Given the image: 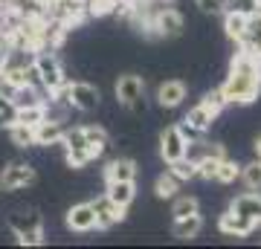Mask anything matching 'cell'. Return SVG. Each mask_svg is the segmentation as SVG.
I'll return each mask as SVG.
<instances>
[{
	"label": "cell",
	"mask_w": 261,
	"mask_h": 249,
	"mask_svg": "<svg viewBox=\"0 0 261 249\" xmlns=\"http://www.w3.org/2000/svg\"><path fill=\"white\" fill-rule=\"evenodd\" d=\"M252 151H255V157H261V136L255 139V145H252Z\"/></svg>",
	"instance_id": "obj_36"
},
{
	"label": "cell",
	"mask_w": 261,
	"mask_h": 249,
	"mask_svg": "<svg viewBox=\"0 0 261 249\" xmlns=\"http://www.w3.org/2000/svg\"><path fill=\"white\" fill-rule=\"evenodd\" d=\"M105 180L108 183H119V180H137V162L130 157H116L105 168Z\"/></svg>",
	"instance_id": "obj_13"
},
{
	"label": "cell",
	"mask_w": 261,
	"mask_h": 249,
	"mask_svg": "<svg viewBox=\"0 0 261 249\" xmlns=\"http://www.w3.org/2000/svg\"><path fill=\"white\" fill-rule=\"evenodd\" d=\"M183 29H186L183 15H180L177 9H168V6H163L148 23V32L151 35H157V38H180L183 35Z\"/></svg>",
	"instance_id": "obj_3"
},
{
	"label": "cell",
	"mask_w": 261,
	"mask_h": 249,
	"mask_svg": "<svg viewBox=\"0 0 261 249\" xmlns=\"http://www.w3.org/2000/svg\"><path fill=\"white\" fill-rule=\"evenodd\" d=\"M224 12H235V15H258L261 12V0H224Z\"/></svg>",
	"instance_id": "obj_27"
},
{
	"label": "cell",
	"mask_w": 261,
	"mask_h": 249,
	"mask_svg": "<svg viewBox=\"0 0 261 249\" xmlns=\"http://www.w3.org/2000/svg\"><path fill=\"white\" fill-rule=\"evenodd\" d=\"M67 104L75 107V110L93 113L102 104V93H99V87H93V84H87V81L67 84Z\"/></svg>",
	"instance_id": "obj_4"
},
{
	"label": "cell",
	"mask_w": 261,
	"mask_h": 249,
	"mask_svg": "<svg viewBox=\"0 0 261 249\" xmlns=\"http://www.w3.org/2000/svg\"><path fill=\"white\" fill-rule=\"evenodd\" d=\"M168 171L177 177L180 183H186V180H195L197 177V168H195V162L189 157H180V159H174V162H168Z\"/></svg>",
	"instance_id": "obj_28"
},
{
	"label": "cell",
	"mask_w": 261,
	"mask_h": 249,
	"mask_svg": "<svg viewBox=\"0 0 261 249\" xmlns=\"http://www.w3.org/2000/svg\"><path fill=\"white\" fill-rule=\"evenodd\" d=\"M215 119H218V113H212L209 107H206V104H200V102H197L195 107H192V110L186 113V122H189V125H192L195 130H200V133L212 128Z\"/></svg>",
	"instance_id": "obj_18"
},
{
	"label": "cell",
	"mask_w": 261,
	"mask_h": 249,
	"mask_svg": "<svg viewBox=\"0 0 261 249\" xmlns=\"http://www.w3.org/2000/svg\"><path fill=\"white\" fill-rule=\"evenodd\" d=\"M32 183H35V168L29 162H9L0 171V185L6 191H20V188H27Z\"/></svg>",
	"instance_id": "obj_5"
},
{
	"label": "cell",
	"mask_w": 261,
	"mask_h": 249,
	"mask_svg": "<svg viewBox=\"0 0 261 249\" xmlns=\"http://www.w3.org/2000/svg\"><path fill=\"white\" fill-rule=\"evenodd\" d=\"M218 229L224 232L226 238H247V235H252V232L258 229V223L252 220V217H244V214H238V212L229 209V212L221 214Z\"/></svg>",
	"instance_id": "obj_7"
},
{
	"label": "cell",
	"mask_w": 261,
	"mask_h": 249,
	"mask_svg": "<svg viewBox=\"0 0 261 249\" xmlns=\"http://www.w3.org/2000/svg\"><path fill=\"white\" fill-rule=\"evenodd\" d=\"M229 209L238 212V214H244V217H252V220L258 223V217H261V197L258 194H238Z\"/></svg>",
	"instance_id": "obj_17"
},
{
	"label": "cell",
	"mask_w": 261,
	"mask_h": 249,
	"mask_svg": "<svg viewBox=\"0 0 261 249\" xmlns=\"http://www.w3.org/2000/svg\"><path fill=\"white\" fill-rule=\"evenodd\" d=\"M218 159L221 157H200V159H195L197 177H200V180H215V174H218Z\"/></svg>",
	"instance_id": "obj_30"
},
{
	"label": "cell",
	"mask_w": 261,
	"mask_h": 249,
	"mask_svg": "<svg viewBox=\"0 0 261 249\" xmlns=\"http://www.w3.org/2000/svg\"><path fill=\"white\" fill-rule=\"evenodd\" d=\"M197 212H200V203H197V197H192V194L177 197L174 206H171V217H186V214H197Z\"/></svg>",
	"instance_id": "obj_29"
},
{
	"label": "cell",
	"mask_w": 261,
	"mask_h": 249,
	"mask_svg": "<svg viewBox=\"0 0 261 249\" xmlns=\"http://www.w3.org/2000/svg\"><path fill=\"white\" fill-rule=\"evenodd\" d=\"M247 23H250V18H247V15L226 12V18H224V32H226V38H232L235 44H241L244 35H247Z\"/></svg>",
	"instance_id": "obj_19"
},
{
	"label": "cell",
	"mask_w": 261,
	"mask_h": 249,
	"mask_svg": "<svg viewBox=\"0 0 261 249\" xmlns=\"http://www.w3.org/2000/svg\"><path fill=\"white\" fill-rule=\"evenodd\" d=\"M197 6L203 12H209V15H218V12H224V3L221 0H195Z\"/></svg>",
	"instance_id": "obj_35"
},
{
	"label": "cell",
	"mask_w": 261,
	"mask_h": 249,
	"mask_svg": "<svg viewBox=\"0 0 261 249\" xmlns=\"http://www.w3.org/2000/svg\"><path fill=\"white\" fill-rule=\"evenodd\" d=\"M15 104L9 102V99H3V96H0V128H9L12 122H15Z\"/></svg>",
	"instance_id": "obj_34"
},
{
	"label": "cell",
	"mask_w": 261,
	"mask_h": 249,
	"mask_svg": "<svg viewBox=\"0 0 261 249\" xmlns=\"http://www.w3.org/2000/svg\"><path fill=\"white\" fill-rule=\"evenodd\" d=\"M32 67H35L38 81H41V87L47 93H53V90H58V87L67 84L64 67L58 64V58L53 56V52H38V56L32 58Z\"/></svg>",
	"instance_id": "obj_2"
},
{
	"label": "cell",
	"mask_w": 261,
	"mask_h": 249,
	"mask_svg": "<svg viewBox=\"0 0 261 249\" xmlns=\"http://www.w3.org/2000/svg\"><path fill=\"white\" fill-rule=\"evenodd\" d=\"M108 197H111L116 206L122 209H128L134 203V197H137V188H134V180H119V183H108Z\"/></svg>",
	"instance_id": "obj_16"
},
{
	"label": "cell",
	"mask_w": 261,
	"mask_h": 249,
	"mask_svg": "<svg viewBox=\"0 0 261 249\" xmlns=\"http://www.w3.org/2000/svg\"><path fill=\"white\" fill-rule=\"evenodd\" d=\"M221 90L226 104H252L261 93V58L247 49H238Z\"/></svg>",
	"instance_id": "obj_1"
},
{
	"label": "cell",
	"mask_w": 261,
	"mask_h": 249,
	"mask_svg": "<svg viewBox=\"0 0 261 249\" xmlns=\"http://www.w3.org/2000/svg\"><path fill=\"white\" fill-rule=\"evenodd\" d=\"M18 243H23V246H41V243H44V226L29 229V232H20V235H18Z\"/></svg>",
	"instance_id": "obj_33"
},
{
	"label": "cell",
	"mask_w": 261,
	"mask_h": 249,
	"mask_svg": "<svg viewBox=\"0 0 261 249\" xmlns=\"http://www.w3.org/2000/svg\"><path fill=\"white\" fill-rule=\"evenodd\" d=\"M177 191H180V180L171 174V171H166V174L157 177V183H154V194H157L160 200H171Z\"/></svg>",
	"instance_id": "obj_23"
},
{
	"label": "cell",
	"mask_w": 261,
	"mask_h": 249,
	"mask_svg": "<svg viewBox=\"0 0 261 249\" xmlns=\"http://www.w3.org/2000/svg\"><path fill=\"white\" fill-rule=\"evenodd\" d=\"M186 99V84L177 81V78H171V81H163L157 87V104L160 107H166V110H174L180 107Z\"/></svg>",
	"instance_id": "obj_11"
},
{
	"label": "cell",
	"mask_w": 261,
	"mask_h": 249,
	"mask_svg": "<svg viewBox=\"0 0 261 249\" xmlns=\"http://www.w3.org/2000/svg\"><path fill=\"white\" fill-rule=\"evenodd\" d=\"M61 136H64V122L61 119H44L35 125V145L49 148V145H61Z\"/></svg>",
	"instance_id": "obj_12"
},
{
	"label": "cell",
	"mask_w": 261,
	"mask_h": 249,
	"mask_svg": "<svg viewBox=\"0 0 261 249\" xmlns=\"http://www.w3.org/2000/svg\"><path fill=\"white\" fill-rule=\"evenodd\" d=\"M200 104H206L212 113H221L226 107V99H224V90L218 87V90H209V93H203V99H200Z\"/></svg>",
	"instance_id": "obj_31"
},
{
	"label": "cell",
	"mask_w": 261,
	"mask_h": 249,
	"mask_svg": "<svg viewBox=\"0 0 261 249\" xmlns=\"http://www.w3.org/2000/svg\"><path fill=\"white\" fill-rule=\"evenodd\" d=\"M93 212H96V229H111V226L125 220V209L113 203L108 194L93 200Z\"/></svg>",
	"instance_id": "obj_8"
},
{
	"label": "cell",
	"mask_w": 261,
	"mask_h": 249,
	"mask_svg": "<svg viewBox=\"0 0 261 249\" xmlns=\"http://www.w3.org/2000/svg\"><path fill=\"white\" fill-rule=\"evenodd\" d=\"M258 226H261V217H258Z\"/></svg>",
	"instance_id": "obj_37"
},
{
	"label": "cell",
	"mask_w": 261,
	"mask_h": 249,
	"mask_svg": "<svg viewBox=\"0 0 261 249\" xmlns=\"http://www.w3.org/2000/svg\"><path fill=\"white\" fill-rule=\"evenodd\" d=\"M238 174H241V165H238L235 159H229V157L218 159V174H215V180H218V183L229 185V183H235V180H238Z\"/></svg>",
	"instance_id": "obj_26"
},
{
	"label": "cell",
	"mask_w": 261,
	"mask_h": 249,
	"mask_svg": "<svg viewBox=\"0 0 261 249\" xmlns=\"http://www.w3.org/2000/svg\"><path fill=\"white\" fill-rule=\"evenodd\" d=\"M67 229H73V232H90V229H96L93 203H75V206H70V212H67Z\"/></svg>",
	"instance_id": "obj_10"
},
{
	"label": "cell",
	"mask_w": 261,
	"mask_h": 249,
	"mask_svg": "<svg viewBox=\"0 0 261 249\" xmlns=\"http://www.w3.org/2000/svg\"><path fill=\"white\" fill-rule=\"evenodd\" d=\"M47 119V104H32V107H18V113H15V122H20V125H32L35 128L38 122Z\"/></svg>",
	"instance_id": "obj_25"
},
{
	"label": "cell",
	"mask_w": 261,
	"mask_h": 249,
	"mask_svg": "<svg viewBox=\"0 0 261 249\" xmlns=\"http://www.w3.org/2000/svg\"><path fill=\"white\" fill-rule=\"evenodd\" d=\"M9 226L15 235H20V232H29V229H38V226H44V220H41V214L32 209V212H18L9 217Z\"/></svg>",
	"instance_id": "obj_21"
},
{
	"label": "cell",
	"mask_w": 261,
	"mask_h": 249,
	"mask_svg": "<svg viewBox=\"0 0 261 249\" xmlns=\"http://www.w3.org/2000/svg\"><path fill=\"white\" fill-rule=\"evenodd\" d=\"M200 226H203V220H200V212L197 214H186V217H174V226H171V235L177 240H192L200 235Z\"/></svg>",
	"instance_id": "obj_14"
},
{
	"label": "cell",
	"mask_w": 261,
	"mask_h": 249,
	"mask_svg": "<svg viewBox=\"0 0 261 249\" xmlns=\"http://www.w3.org/2000/svg\"><path fill=\"white\" fill-rule=\"evenodd\" d=\"M84 139H87V151H90L93 159H99L105 151H108V145H111L108 130L99 128V125H87V128H84Z\"/></svg>",
	"instance_id": "obj_15"
},
{
	"label": "cell",
	"mask_w": 261,
	"mask_h": 249,
	"mask_svg": "<svg viewBox=\"0 0 261 249\" xmlns=\"http://www.w3.org/2000/svg\"><path fill=\"white\" fill-rule=\"evenodd\" d=\"M238 180H244V185H247L250 191H258V188H261V157H255L252 162L241 165V174H238Z\"/></svg>",
	"instance_id": "obj_24"
},
{
	"label": "cell",
	"mask_w": 261,
	"mask_h": 249,
	"mask_svg": "<svg viewBox=\"0 0 261 249\" xmlns=\"http://www.w3.org/2000/svg\"><path fill=\"white\" fill-rule=\"evenodd\" d=\"M93 162V157L87 154V148H82V151H67V165L70 168H84Z\"/></svg>",
	"instance_id": "obj_32"
},
{
	"label": "cell",
	"mask_w": 261,
	"mask_h": 249,
	"mask_svg": "<svg viewBox=\"0 0 261 249\" xmlns=\"http://www.w3.org/2000/svg\"><path fill=\"white\" fill-rule=\"evenodd\" d=\"M38 90H44V87H32V84H23V87H18V90L12 93L9 102L15 104V110H18V107H32V104H41L44 99H41V93H38Z\"/></svg>",
	"instance_id": "obj_20"
},
{
	"label": "cell",
	"mask_w": 261,
	"mask_h": 249,
	"mask_svg": "<svg viewBox=\"0 0 261 249\" xmlns=\"http://www.w3.org/2000/svg\"><path fill=\"white\" fill-rule=\"evenodd\" d=\"M186 139H183V133H180L177 125H168L163 133H160V157H163V162H174V159L186 157Z\"/></svg>",
	"instance_id": "obj_6"
},
{
	"label": "cell",
	"mask_w": 261,
	"mask_h": 249,
	"mask_svg": "<svg viewBox=\"0 0 261 249\" xmlns=\"http://www.w3.org/2000/svg\"><path fill=\"white\" fill-rule=\"evenodd\" d=\"M113 93H116V102H119V104H130L134 99L145 96V81H142L140 75L125 73V75H119V81H116Z\"/></svg>",
	"instance_id": "obj_9"
},
{
	"label": "cell",
	"mask_w": 261,
	"mask_h": 249,
	"mask_svg": "<svg viewBox=\"0 0 261 249\" xmlns=\"http://www.w3.org/2000/svg\"><path fill=\"white\" fill-rule=\"evenodd\" d=\"M9 136H12V145H18V148H32L35 145V128H32V125L12 122L9 125Z\"/></svg>",
	"instance_id": "obj_22"
}]
</instances>
